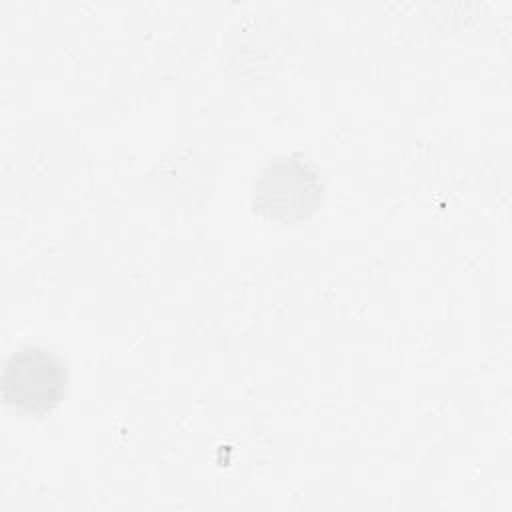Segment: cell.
I'll return each instance as SVG.
<instances>
[{
  "mask_svg": "<svg viewBox=\"0 0 512 512\" xmlns=\"http://www.w3.org/2000/svg\"><path fill=\"white\" fill-rule=\"evenodd\" d=\"M320 180L296 158L270 162L260 174L254 188V206L258 212L280 220L294 222L306 218L320 200Z\"/></svg>",
  "mask_w": 512,
  "mask_h": 512,
  "instance_id": "7a4b0ae2",
  "label": "cell"
},
{
  "mask_svg": "<svg viewBox=\"0 0 512 512\" xmlns=\"http://www.w3.org/2000/svg\"><path fill=\"white\" fill-rule=\"evenodd\" d=\"M68 368L64 360L42 346H24L10 354L2 374L6 404L28 416L54 410L66 396Z\"/></svg>",
  "mask_w": 512,
  "mask_h": 512,
  "instance_id": "6da1fadb",
  "label": "cell"
}]
</instances>
